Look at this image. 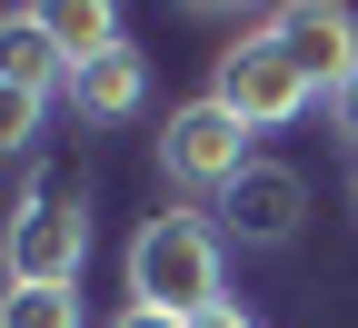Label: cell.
Here are the masks:
<instances>
[{
	"mask_svg": "<svg viewBox=\"0 0 358 328\" xmlns=\"http://www.w3.org/2000/svg\"><path fill=\"white\" fill-rule=\"evenodd\" d=\"M209 100H219V110H239L249 129H289L308 100H319V90H308V70H299L279 40H268V20H259V30H239L229 50H219V70H209Z\"/></svg>",
	"mask_w": 358,
	"mask_h": 328,
	"instance_id": "obj_3",
	"label": "cell"
},
{
	"mask_svg": "<svg viewBox=\"0 0 358 328\" xmlns=\"http://www.w3.org/2000/svg\"><path fill=\"white\" fill-rule=\"evenodd\" d=\"M60 100H70L80 120L120 129V120H140V100H150V60L120 40V50H100V60H80V70H70V90H60Z\"/></svg>",
	"mask_w": 358,
	"mask_h": 328,
	"instance_id": "obj_6",
	"label": "cell"
},
{
	"mask_svg": "<svg viewBox=\"0 0 358 328\" xmlns=\"http://www.w3.org/2000/svg\"><path fill=\"white\" fill-rule=\"evenodd\" d=\"M0 328H80V289H10Z\"/></svg>",
	"mask_w": 358,
	"mask_h": 328,
	"instance_id": "obj_10",
	"label": "cell"
},
{
	"mask_svg": "<svg viewBox=\"0 0 358 328\" xmlns=\"http://www.w3.org/2000/svg\"><path fill=\"white\" fill-rule=\"evenodd\" d=\"M249 120L239 110H219V100H179L169 120H159V169H169V190H189V199H229L239 179L259 169V150H249Z\"/></svg>",
	"mask_w": 358,
	"mask_h": 328,
	"instance_id": "obj_2",
	"label": "cell"
},
{
	"mask_svg": "<svg viewBox=\"0 0 358 328\" xmlns=\"http://www.w3.org/2000/svg\"><path fill=\"white\" fill-rule=\"evenodd\" d=\"M268 40H279V50L308 70V90H319V100L358 70V20L329 10V0H289V10H268Z\"/></svg>",
	"mask_w": 358,
	"mask_h": 328,
	"instance_id": "obj_5",
	"label": "cell"
},
{
	"mask_svg": "<svg viewBox=\"0 0 358 328\" xmlns=\"http://www.w3.org/2000/svg\"><path fill=\"white\" fill-rule=\"evenodd\" d=\"M348 199H358V179H348Z\"/></svg>",
	"mask_w": 358,
	"mask_h": 328,
	"instance_id": "obj_15",
	"label": "cell"
},
{
	"mask_svg": "<svg viewBox=\"0 0 358 328\" xmlns=\"http://www.w3.org/2000/svg\"><path fill=\"white\" fill-rule=\"evenodd\" d=\"M199 328H259V318H239V308H209V318H199Z\"/></svg>",
	"mask_w": 358,
	"mask_h": 328,
	"instance_id": "obj_14",
	"label": "cell"
},
{
	"mask_svg": "<svg viewBox=\"0 0 358 328\" xmlns=\"http://www.w3.org/2000/svg\"><path fill=\"white\" fill-rule=\"evenodd\" d=\"M40 110H50V100H30V90H0V150H30V139H40Z\"/></svg>",
	"mask_w": 358,
	"mask_h": 328,
	"instance_id": "obj_11",
	"label": "cell"
},
{
	"mask_svg": "<svg viewBox=\"0 0 358 328\" xmlns=\"http://www.w3.org/2000/svg\"><path fill=\"white\" fill-rule=\"evenodd\" d=\"M129 308H159V318H209L229 308V269H219V229L199 209H159L140 219V239H129Z\"/></svg>",
	"mask_w": 358,
	"mask_h": 328,
	"instance_id": "obj_1",
	"label": "cell"
},
{
	"mask_svg": "<svg viewBox=\"0 0 358 328\" xmlns=\"http://www.w3.org/2000/svg\"><path fill=\"white\" fill-rule=\"evenodd\" d=\"M0 90H30V100L70 90V50H60L50 10H10L0 20Z\"/></svg>",
	"mask_w": 358,
	"mask_h": 328,
	"instance_id": "obj_7",
	"label": "cell"
},
{
	"mask_svg": "<svg viewBox=\"0 0 358 328\" xmlns=\"http://www.w3.org/2000/svg\"><path fill=\"white\" fill-rule=\"evenodd\" d=\"M50 30H60V50H70V70L80 60H100V50H120V10H110V0H70V10H50Z\"/></svg>",
	"mask_w": 358,
	"mask_h": 328,
	"instance_id": "obj_9",
	"label": "cell"
},
{
	"mask_svg": "<svg viewBox=\"0 0 358 328\" xmlns=\"http://www.w3.org/2000/svg\"><path fill=\"white\" fill-rule=\"evenodd\" d=\"M110 328H189V318H159V308H120Z\"/></svg>",
	"mask_w": 358,
	"mask_h": 328,
	"instance_id": "obj_13",
	"label": "cell"
},
{
	"mask_svg": "<svg viewBox=\"0 0 358 328\" xmlns=\"http://www.w3.org/2000/svg\"><path fill=\"white\" fill-rule=\"evenodd\" d=\"M80 269H90V209L30 179L10 209V289H80Z\"/></svg>",
	"mask_w": 358,
	"mask_h": 328,
	"instance_id": "obj_4",
	"label": "cell"
},
{
	"mask_svg": "<svg viewBox=\"0 0 358 328\" xmlns=\"http://www.w3.org/2000/svg\"><path fill=\"white\" fill-rule=\"evenodd\" d=\"M299 209H308L299 169H268V159H259V169L239 179V190H229V229H239L249 249H279L289 229H299Z\"/></svg>",
	"mask_w": 358,
	"mask_h": 328,
	"instance_id": "obj_8",
	"label": "cell"
},
{
	"mask_svg": "<svg viewBox=\"0 0 358 328\" xmlns=\"http://www.w3.org/2000/svg\"><path fill=\"white\" fill-rule=\"evenodd\" d=\"M329 129H338V139H348V150H358V70H348V80H338V90H329Z\"/></svg>",
	"mask_w": 358,
	"mask_h": 328,
	"instance_id": "obj_12",
	"label": "cell"
}]
</instances>
